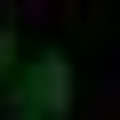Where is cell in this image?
Wrapping results in <instances>:
<instances>
[{"instance_id": "cell-1", "label": "cell", "mask_w": 120, "mask_h": 120, "mask_svg": "<svg viewBox=\"0 0 120 120\" xmlns=\"http://www.w3.org/2000/svg\"><path fill=\"white\" fill-rule=\"evenodd\" d=\"M24 88H32V104H48V112H56V104L72 96V72H64V56H40V64H32V80H24Z\"/></svg>"}, {"instance_id": "cell-2", "label": "cell", "mask_w": 120, "mask_h": 120, "mask_svg": "<svg viewBox=\"0 0 120 120\" xmlns=\"http://www.w3.org/2000/svg\"><path fill=\"white\" fill-rule=\"evenodd\" d=\"M8 72H16V40L0 32V80H8Z\"/></svg>"}, {"instance_id": "cell-3", "label": "cell", "mask_w": 120, "mask_h": 120, "mask_svg": "<svg viewBox=\"0 0 120 120\" xmlns=\"http://www.w3.org/2000/svg\"><path fill=\"white\" fill-rule=\"evenodd\" d=\"M8 120H32V112H8Z\"/></svg>"}]
</instances>
